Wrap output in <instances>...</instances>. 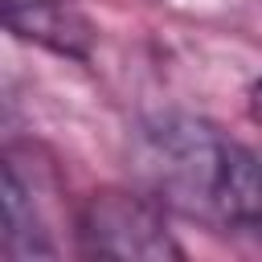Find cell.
Listing matches in <instances>:
<instances>
[{
    "mask_svg": "<svg viewBox=\"0 0 262 262\" xmlns=\"http://www.w3.org/2000/svg\"><path fill=\"white\" fill-rule=\"evenodd\" d=\"M131 151L160 205L217 229L262 233V147L192 115H156L135 131Z\"/></svg>",
    "mask_w": 262,
    "mask_h": 262,
    "instance_id": "1",
    "label": "cell"
},
{
    "mask_svg": "<svg viewBox=\"0 0 262 262\" xmlns=\"http://www.w3.org/2000/svg\"><path fill=\"white\" fill-rule=\"evenodd\" d=\"M78 237L86 254L102 258H184L164 221V205L139 192H94L78 217Z\"/></svg>",
    "mask_w": 262,
    "mask_h": 262,
    "instance_id": "2",
    "label": "cell"
},
{
    "mask_svg": "<svg viewBox=\"0 0 262 262\" xmlns=\"http://www.w3.org/2000/svg\"><path fill=\"white\" fill-rule=\"evenodd\" d=\"M0 250L12 262L53 254V246L45 237V221L33 201V188L20 180V168L12 160L4 164V242H0Z\"/></svg>",
    "mask_w": 262,
    "mask_h": 262,
    "instance_id": "4",
    "label": "cell"
},
{
    "mask_svg": "<svg viewBox=\"0 0 262 262\" xmlns=\"http://www.w3.org/2000/svg\"><path fill=\"white\" fill-rule=\"evenodd\" d=\"M4 16L16 37H33L57 53H82V41L90 37L86 20L61 0H4Z\"/></svg>",
    "mask_w": 262,
    "mask_h": 262,
    "instance_id": "3",
    "label": "cell"
},
{
    "mask_svg": "<svg viewBox=\"0 0 262 262\" xmlns=\"http://www.w3.org/2000/svg\"><path fill=\"white\" fill-rule=\"evenodd\" d=\"M250 111H254V119L262 123V82H254V90H250Z\"/></svg>",
    "mask_w": 262,
    "mask_h": 262,
    "instance_id": "5",
    "label": "cell"
}]
</instances>
